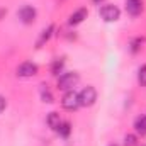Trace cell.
<instances>
[{
	"label": "cell",
	"mask_w": 146,
	"mask_h": 146,
	"mask_svg": "<svg viewBox=\"0 0 146 146\" xmlns=\"http://www.w3.org/2000/svg\"><path fill=\"white\" fill-rule=\"evenodd\" d=\"M145 146H146V145H145Z\"/></svg>",
	"instance_id": "22"
},
{
	"label": "cell",
	"mask_w": 146,
	"mask_h": 146,
	"mask_svg": "<svg viewBox=\"0 0 146 146\" xmlns=\"http://www.w3.org/2000/svg\"><path fill=\"white\" fill-rule=\"evenodd\" d=\"M126 10L131 15H139L143 12V0H126Z\"/></svg>",
	"instance_id": "8"
},
{
	"label": "cell",
	"mask_w": 146,
	"mask_h": 146,
	"mask_svg": "<svg viewBox=\"0 0 146 146\" xmlns=\"http://www.w3.org/2000/svg\"><path fill=\"white\" fill-rule=\"evenodd\" d=\"M87 15H88V10L82 7V9L75 10L72 15H70V19H68V24H70V26H78V24H82V22L87 19Z\"/></svg>",
	"instance_id": "7"
},
{
	"label": "cell",
	"mask_w": 146,
	"mask_h": 146,
	"mask_svg": "<svg viewBox=\"0 0 146 146\" xmlns=\"http://www.w3.org/2000/svg\"><path fill=\"white\" fill-rule=\"evenodd\" d=\"M36 9L33 7V5H22L21 9H19V12H17V17L24 22V24H33L34 21H36Z\"/></svg>",
	"instance_id": "5"
},
{
	"label": "cell",
	"mask_w": 146,
	"mask_h": 146,
	"mask_svg": "<svg viewBox=\"0 0 146 146\" xmlns=\"http://www.w3.org/2000/svg\"><path fill=\"white\" fill-rule=\"evenodd\" d=\"M63 66H65V61L63 60H54L53 65H51V73L53 75H60L61 70H63Z\"/></svg>",
	"instance_id": "15"
},
{
	"label": "cell",
	"mask_w": 146,
	"mask_h": 146,
	"mask_svg": "<svg viewBox=\"0 0 146 146\" xmlns=\"http://www.w3.org/2000/svg\"><path fill=\"white\" fill-rule=\"evenodd\" d=\"M5 14H7V10H5V9H0V19H2Z\"/></svg>",
	"instance_id": "19"
},
{
	"label": "cell",
	"mask_w": 146,
	"mask_h": 146,
	"mask_svg": "<svg viewBox=\"0 0 146 146\" xmlns=\"http://www.w3.org/2000/svg\"><path fill=\"white\" fill-rule=\"evenodd\" d=\"M70 131H72V124H70V122H61L56 133H58L60 136H63V138H68V136H70Z\"/></svg>",
	"instance_id": "13"
},
{
	"label": "cell",
	"mask_w": 146,
	"mask_h": 146,
	"mask_svg": "<svg viewBox=\"0 0 146 146\" xmlns=\"http://www.w3.org/2000/svg\"><path fill=\"white\" fill-rule=\"evenodd\" d=\"M53 31H54V26H53V24H49V26L41 33V36H39V39H37V48H41L44 42H48V41H49V37H51V34H53Z\"/></svg>",
	"instance_id": "11"
},
{
	"label": "cell",
	"mask_w": 146,
	"mask_h": 146,
	"mask_svg": "<svg viewBox=\"0 0 146 146\" xmlns=\"http://www.w3.org/2000/svg\"><path fill=\"white\" fill-rule=\"evenodd\" d=\"M17 76H21V78H31V76H34L37 75L39 72V68H37L36 63H31V61H26V63H21L19 66H17Z\"/></svg>",
	"instance_id": "6"
},
{
	"label": "cell",
	"mask_w": 146,
	"mask_h": 146,
	"mask_svg": "<svg viewBox=\"0 0 146 146\" xmlns=\"http://www.w3.org/2000/svg\"><path fill=\"white\" fill-rule=\"evenodd\" d=\"M41 99H42V102H48V104L54 102L53 94H51V90H49L46 85H41Z\"/></svg>",
	"instance_id": "12"
},
{
	"label": "cell",
	"mask_w": 146,
	"mask_h": 146,
	"mask_svg": "<svg viewBox=\"0 0 146 146\" xmlns=\"http://www.w3.org/2000/svg\"><path fill=\"white\" fill-rule=\"evenodd\" d=\"M143 42H145V39H141V37H136V39H133V41H131V44H129V49H131V53H138V51L143 48Z\"/></svg>",
	"instance_id": "14"
},
{
	"label": "cell",
	"mask_w": 146,
	"mask_h": 146,
	"mask_svg": "<svg viewBox=\"0 0 146 146\" xmlns=\"http://www.w3.org/2000/svg\"><path fill=\"white\" fill-rule=\"evenodd\" d=\"M46 122H48V126H49L53 131H58V127H60V124H61V117H60L58 112H49L48 117H46Z\"/></svg>",
	"instance_id": "10"
},
{
	"label": "cell",
	"mask_w": 146,
	"mask_h": 146,
	"mask_svg": "<svg viewBox=\"0 0 146 146\" xmlns=\"http://www.w3.org/2000/svg\"><path fill=\"white\" fill-rule=\"evenodd\" d=\"M138 82L141 87H146V65H141L138 70Z\"/></svg>",
	"instance_id": "16"
},
{
	"label": "cell",
	"mask_w": 146,
	"mask_h": 146,
	"mask_svg": "<svg viewBox=\"0 0 146 146\" xmlns=\"http://www.w3.org/2000/svg\"><path fill=\"white\" fill-rule=\"evenodd\" d=\"M94 2H95V3H99V2H102V0H94Z\"/></svg>",
	"instance_id": "20"
},
{
	"label": "cell",
	"mask_w": 146,
	"mask_h": 146,
	"mask_svg": "<svg viewBox=\"0 0 146 146\" xmlns=\"http://www.w3.org/2000/svg\"><path fill=\"white\" fill-rule=\"evenodd\" d=\"M138 145V136L136 134H126L124 136V146H136Z\"/></svg>",
	"instance_id": "17"
},
{
	"label": "cell",
	"mask_w": 146,
	"mask_h": 146,
	"mask_svg": "<svg viewBox=\"0 0 146 146\" xmlns=\"http://www.w3.org/2000/svg\"><path fill=\"white\" fill-rule=\"evenodd\" d=\"M5 107H7V100H5V97H3V95H0V114L3 112Z\"/></svg>",
	"instance_id": "18"
},
{
	"label": "cell",
	"mask_w": 146,
	"mask_h": 146,
	"mask_svg": "<svg viewBox=\"0 0 146 146\" xmlns=\"http://www.w3.org/2000/svg\"><path fill=\"white\" fill-rule=\"evenodd\" d=\"M134 131L139 136H146V115H138L134 119Z\"/></svg>",
	"instance_id": "9"
},
{
	"label": "cell",
	"mask_w": 146,
	"mask_h": 146,
	"mask_svg": "<svg viewBox=\"0 0 146 146\" xmlns=\"http://www.w3.org/2000/svg\"><path fill=\"white\" fill-rule=\"evenodd\" d=\"M61 106H63V109H66V110H76L80 107L78 94H76L75 90H68V92L61 97Z\"/></svg>",
	"instance_id": "4"
},
{
	"label": "cell",
	"mask_w": 146,
	"mask_h": 146,
	"mask_svg": "<svg viewBox=\"0 0 146 146\" xmlns=\"http://www.w3.org/2000/svg\"><path fill=\"white\" fill-rule=\"evenodd\" d=\"M110 146H117V145H110Z\"/></svg>",
	"instance_id": "21"
},
{
	"label": "cell",
	"mask_w": 146,
	"mask_h": 146,
	"mask_svg": "<svg viewBox=\"0 0 146 146\" xmlns=\"http://www.w3.org/2000/svg\"><path fill=\"white\" fill-rule=\"evenodd\" d=\"M100 17L106 21V22H115L119 17H121V10L112 5V3H107V5H102L100 7Z\"/></svg>",
	"instance_id": "3"
},
{
	"label": "cell",
	"mask_w": 146,
	"mask_h": 146,
	"mask_svg": "<svg viewBox=\"0 0 146 146\" xmlns=\"http://www.w3.org/2000/svg\"><path fill=\"white\" fill-rule=\"evenodd\" d=\"M97 100V90L94 87H85L80 94H78V102L82 107H92Z\"/></svg>",
	"instance_id": "2"
},
{
	"label": "cell",
	"mask_w": 146,
	"mask_h": 146,
	"mask_svg": "<svg viewBox=\"0 0 146 146\" xmlns=\"http://www.w3.org/2000/svg\"><path fill=\"white\" fill-rule=\"evenodd\" d=\"M80 82V75L76 72H66L58 78V88L60 90H73V87H76V83Z\"/></svg>",
	"instance_id": "1"
}]
</instances>
